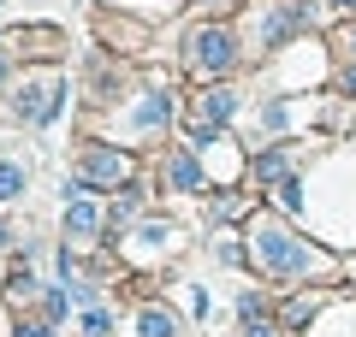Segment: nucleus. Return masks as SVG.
I'll return each instance as SVG.
<instances>
[{
    "instance_id": "7ed1b4c3",
    "label": "nucleus",
    "mask_w": 356,
    "mask_h": 337,
    "mask_svg": "<svg viewBox=\"0 0 356 337\" xmlns=\"http://www.w3.org/2000/svg\"><path fill=\"white\" fill-rule=\"evenodd\" d=\"M77 178L95 189H119V184H131V160L119 148H83L77 154Z\"/></svg>"
},
{
    "instance_id": "f3484780",
    "label": "nucleus",
    "mask_w": 356,
    "mask_h": 337,
    "mask_svg": "<svg viewBox=\"0 0 356 337\" xmlns=\"http://www.w3.org/2000/svg\"><path fill=\"white\" fill-rule=\"evenodd\" d=\"M344 89H356V65H350V71H344Z\"/></svg>"
},
{
    "instance_id": "6e6552de",
    "label": "nucleus",
    "mask_w": 356,
    "mask_h": 337,
    "mask_svg": "<svg viewBox=\"0 0 356 337\" xmlns=\"http://www.w3.org/2000/svg\"><path fill=\"white\" fill-rule=\"evenodd\" d=\"M166 184H172V189H202V166H196L191 148H172V154H166Z\"/></svg>"
},
{
    "instance_id": "2eb2a0df",
    "label": "nucleus",
    "mask_w": 356,
    "mask_h": 337,
    "mask_svg": "<svg viewBox=\"0 0 356 337\" xmlns=\"http://www.w3.org/2000/svg\"><path fill=\"white\" fill-rule=\"evenodd\" d=\"M18 337H54V325H42V320H30V325H18Z\"/></svg>"
},
{
    "instance_id": "0eeeda50",
    "label": "nucleus",
    "mask_w": 356,
    "mask_h": 337,
    "mask_svg": "<svg viewBox=\"0 0 356 337\" xmlns=\"http://www.w3.org/2000/svg\"><path fill=\"white\" fill-rule=\"evenodd\" d=\"M232 107H238V101H232V89H202V101H196V112H202V125H196V137H214L220 125H226L232 119Z\"/></svg>"
},
{
    "instance_id": "9d476101",
    "label": "nucleus",
    "mask_w": 356,
    "mask_h": 337,
    "mask_svg": "<svg viewBox=\"0 0 356 337\" xmlns=\"http://www.w3.org/2000/svg\"><path fill=\"white\" fill-rule=\"evenodd\" d=\"M255 178H261V184H285V178H291V154L285 148L261 154V160H255Z\"/></svg>"
},
{
    "instance_id": "a211bd4d",
    "label": "nucleus",
    "mask_w": 356,
    "mask_h": 337,
    "mask_svg": "<svg viewBox=\"0 0 356 337\" xmlns=\"http://www.w3.org/2000/svg\"><path fill=\"white\" fill-rule=\"evenodd\" d=\"M339 6H344V12H356V0H339Z\"/></svg>"
},
{
    "instance_id": "f8f14e48",
    "label": "nucleus",
    "mask_w": 356,
    "mask_h": 337,
    "mask_svg": "<svg viewBox=\"0 0 356 337\" xmlns=\"http://www.w3.org/2000/svg\"><path fill=\"white\" fill-rule=\"evenodd\" d=\"M315 308H321L315 296H297L291 308H285V325H309V320H315Z\"/></svg>"
},
{
    "instance_id": "4468645a",
    "label": "nucleus",
    "mask_w": 356,
    "mask_h": 337,
    "mask_svg": "<svg viewBox=\"0 0 356 337\" xmlns=\"http://www.w3.org/2000/svg\"><path fill=\"white\" fill-rule=\"evenodd\" d=\"M238 213H243V201H238V196H220V201H214V219H220V225L238 219Z\"/></svg>"
},
{
    "instance_id": "39448f33",
    "label": "nucleus",
    "mask_w": 356,
    "mask_h": 337,
    "mask_svg": "<svg viewBox=\"0 0 356 337\" xmlns=\"http://www.w3.org/2000/svg\"><path fill=\"white\" fill-rule=\"evenodd\" d=\"M232 53H238V48H232V30L226 24H202V30H196V42H191V60L202 65V71H226Z\"/></svg>"
},
{
    "instance_id": "dca6fc26",
    "label": "nucleus",
    "mask_w": 356,
    "mask_h": 337,
    "mask_svg": "<svg viewBox=\"0 0 356 337\" xmlns=\"http://www.w3.org/2000/svg\"><path fill=\"white\" fill-rule=\"evenodd\" d=\"M243 337H273V325H267V320H255V325H243Z\"/></svg>"
},
{
    "instance_id": "423d86ee",
    "label": "nucleus",
    "mask_w": 356,
    "mask_h": 337,
    "mask_svg": "<svg viewBox=\"0 0 356 337\" xmlns=\"http://www.w3.org/2000/svg\"><path fill=\"white\" fill-rule=\"evenodd\" d=\"M166 119H172V89L154 83L149 95L137 101V112L125 119V130H131V137H154V130H166Z\"/></svg>"
},
{
    "instance_id": "ddd939ff",
    "label": "nucleus",
    "mask_w": 356,
    "mask_h": 337,
    "mask_svg": "<svg viewBox=\"0 0 356 337\" xmlns=\"http://www.w3.org/2000/svg\"><path fill=\"white\" fill-rule=\"evenodd\" d=\"M107 331H113V313L89 308V313H83V337H107Z\"/></svg>"
},
{
    "instance_id": "1a4fd4ad",
    "label": "nucleus",
    "mask_w": 356,
    "mask_h": 337,
    "mask_svg": "<svg viewBox=\"0 0 356 337\" xmlns=\"http://www.w3.org/2000/svg\"><path fill=\"white\" fill-rule=\"evenodd\" d=\"M137 337H178V320L166 308H143L137 313Z\"/></svg>"
},
{
    "instance_id": "aec40b11",
    "label": "nucleus",
    "mask_w": 356,
    "mask_h": 337,
    "mask_svg": "<svg viewBox=\"0 0 356 337\" xmlns=\"http://www.w3.org/2000/svg\"><path fill=\"white\" fill-rule=\"evenodd\" d=\"M0 77H6V53H0Z\"/></svg>"
},
{
    "instance_id": "f03ea898",
    "label": "nucleus",
    "mask_w": 356,
    "mask_h": 337,
    "mask_svg": "<svg viewBox=\"0 0 356 337\" xmlns=\"http://www.w3.org/2000/svg\"><path fill=\"white\" fill-rule=\"evenodd\" d=\"M65 107V83L60 77H30L24 89H18V119H30V125H54Z\"/></svg>"
},
{
    "instance_id": "f257e3e1",
    "label": "nucleus",
    "mask_w": 356,
    "mask_h": 337,
    "mask_svg": "<svg viewBox=\"0 0 356 337\" xmlns=\"http://www.w3.org/2000/svg\"><path fill=\"white\" fill-rule=\"evenodd\" d=\"M250 254H255V266H261L267 278H280V284L321 273V254L309 249L303 237H291L285 225H273V219H255L250 225Z\"/></svg>"
},
{
    "instance_id": "6ab92c4d",
    "label": "nucleus",
    "mask_w": 356,
    "mask_h": 337,
    "mask_svg": "<svg viewBox=\"0 0 356 337\" xmlns=\"http://www.w3.org/2000/svg\"><path fill=\"white\" fill-rule=\"evenodd\" d=\"M0 249H6V225H0Z\"/></svg>"
},
{
    "instance_id": "9b49d317",
    "label": "nucleus",
    "mask_w": 356,
    "mask_h": 337,
    "mask_svg": "<svg viewBox=\"0 0 356 337\" xmlns=\"http://www.w3.org/2000/svg\"><path fill=\"white\" fill-rule=\"evenodd\" d=\"M24 184H30L24 166H18V160H0V201H18V196H24Z\"/></svg>"
},
{
    "instance_id": "20e7f679",
    "label": "nucleus",
    "mask_w": 356,
    "mask_h": 337,
    "mask_svg": "<svg viewBox=\"0 0 356 337\" xmlns=\"http://www.w3.org/2000/svg\"><path fill=\"white\" fill-rule=\"evenodd\" d=\"M95 231H102V207L83 196V184H65V237L95 243Z\"/></svg>"
}]
</instances>
